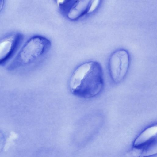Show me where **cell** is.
I'll return each instance as SVG.
<instances>
[{
    "instance_id": "obj_1",
    "label": "cell",
    "mask_w": 157,
    "mask_h": 157,
    "mask_svg": "<svg viewBox=\"0 0 157 157\" xmlns=\"http://www.w3.org/2000/svg\"><path fill=\"white\" fill-rule=\"evenodd\" d=\"M103 86L102 67L95 61L86 62L78 66L73 72L69 84L72 94L84 98L97 95L101 91Z\"/></svg>"
},
{
    "instance_id": "obj_7",
    "label": "cell",
    "mask_w": 157,
    "mask_h": 157,
    "mask_svg": "<svg viewBox=\"0 0 157 157\" xmlns=\"http://www.w3.org/2000/svg\"><path fill=\"white\" fill-rule=\"evenodd\" d=\"M5 144V138L3 134L0 132V153L3 149Z\"/></svg>"
},
{
    "instance_id": "obj_5",
    "label": "cell",
    "mask_w": 157,
    "mask_h": 157,
    "mask_svg": "<svg viewBox=\"0 0 157 157\" xmlns=\"http://www.w3.org/2000/svg\"><path fill=\"white\" fill-rule=\"evenodd\" d=\"M157 126H150L144 130L136 140V149L142 150L148 148L156 144Z\"/></svg>"
},
{
    "instance_id": "obj_6",
    "label": "cell",
    "mask_w": 157,
    "mask_h": 157,
    "mask_svg": "<svg viewBox=\"0 0 157 157\" xmlns=\"http://www.w3.org/2000/svg\"><path fill=\"white\" fill-rule=\"evenodd\" d=\"M90 1H73L67 12L68 18L71 20H77L89 14Z\"/></svg>"
},
{
    "instance_id": "obj_4",
    "label": "cell",
    "mask_w": 157,
    "mask_h": 157,
    "mask_svg": "<svg viewBox=\"0 0 157 157\" xmlns=\"http://www.w3.org/2000/svg\"><path fill=\"white\" fill-rule=\"evenodd\" d=\"M23 39V35L17 33L9 34L0 40V64L13 56Z\"/></svg>"
},
{
    "instance_id": "obj_3",
    "label": "cell",
    "mask_w": 157,
    "mask_h": 157,
    "mask_svg": "<svg viewBox=\"0 0 157 157\" xmlns=\"http://www.w3.org/2000/svg\"><path fill=\"white\" fill-rule=\"evenodd\" d=\"M130 63V57L128 51L120 49L110 55L108 62V68L110 77L115 83L122 81L128 72Z\"/></svg>"
},
{
    "instance_id": "obj_2",
    "label": "cell",
    "mask_w": 157,
    "mask_h": 157,
    "mask_svg": "<svg viewBox=\"0 0 157 157\" xmlns=\"http://www.w3.org/2000/svg\"><path fill=\"white\" fill-rule=\"evenodd\" d=\"M51 41L40 36L30 38L25 43L13 60L14 65L29 64L41 58L47 54L51 47Z\"/></svg>"
},
{
    "instance_id": "obj_8",
    "label": "cell",
    "mask_w": 157,
    "mask_h": 157,
    "mask_svg": "<svg viewBox=\"0 0 157 157\" xmlns=\"http://www.w3.org/2000/svg\"><path fill=\"white\" fill-rule=\"evenodd\" d=\"M4 4V1L0 0V14L3 9Z\"/></svg>"
}]
</instances>
